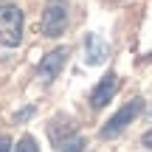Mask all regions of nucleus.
<instances>
[{"mask_svg":"<svg viewBox=\"0 0 152 152\" xmlns=\"http://www.w3.org/2000/svg\"><path fill=\"white\" fill-rule=\"evenodd\" d=\"M144 113V99L141 96H135L132 102H127L121 110H115L113 115H110L107 121L102 124V130H99V135L107 141V138H115V135H121V132L127 130V127L132 124V121L138 118V115Z\"/></svg>","mask_w":152,"mask_h":152,"instance_id":"1","label":"nucleus"},{"mask_svg":"<svg viewBox=\"0 0 152 152\" xmlns=\"http://www.w3.org/2000/svg\"><path fill=\"white\" fill-rule=\"evenodd\" d=\"M23 39V11L11 3H0V45L17 48Z\"/></svg>","mask_w":152,"mask_h":152,"instance_id":"2","label":"nucleus"},{"mask_svg":"<svg viewBox=\"0 0 152 152\" xmlns=\"http://www.w3.org/2000/svg\"><path fill=\"white\" fill-rule=\"evenodd\" d=\"M45 37H62L68 28V3L65 0H51L42 9V20H39Z\"/></svg>","mask_w":152,"mask_h":152,"instance_id":"3","label":"nucleus"},{"mask_svg":"<svg viewBox=\"0 0 152 152\" xmlns=\"http://www.w3.org/2000/svg\"><path fill=\"white\" fill-rule=\"evenodd\" d=\"M115 93H118V76L110 71V73H104L102 79H99V85L90 90V99H87V102H90L93 110H102L104 104H110V99H113Z\"/></svg>","mask_w":152,"mask_h":152,"instance_id":"4","label":"nucleus"},{"mask_svg":"<svg viewBox=\"0 0 152 152\" xmlns=\"http://www.w3.org/2000/svg\"><path fill=\"white\" fill-rule=\"evenodd\" d=\"M65 59H68V48H54L51 54H45L42 62L37 65L39 79H42V82H54L56 76H59L62 65H65Z\"/></svg>","mask_w":152,"mask_h":152,"instance_id":"5","label":"nucleus"},{"mask_svg":"<svg viewBox=\"0 0 152 152\" xmlns=\"http://www.w3.org/2000/svg\"><path fill=\"white\" fill-rule=\"evenodd\" d=\"M107 56H110V45L99 34L87 31L85 34V65H102Z\"/></svg>","mask_w":152,"mask_h":152,"instance_id":"6","label":"nucleus"},{"mask_svg":"<svg viewBox=\"0 0 152 152\" xmlns=\"http://www.w3.org/2000/svg\"><path fill=\"white\" fill-rule=\"evenodd\" d=\"M82 149H85V138L82 135H71L56 147V152H82Z\"/></svg>","mask_w":152,"mask_h":152,"instance_id":"7","label":"nucleus"},{"mask_svg":"<svg viewBox=\"0 0 152 152\" xmlns=\"http://www.w3.org/2000/svg\"><path fill=\"white\" fill-rule=\"evenodd\" d=\"M14 152H39V149H37V141H34L31 135H23L20 141L14 144Z\"/></svg>","mask_w":152,"mask_h":152,"instance_id":"8","label":"nucleus"},{"mask_svg":"<svg viewBox=\"0 0 152 152\" xmlns=\"http://www.w3.org/2000/svg\"><path fill=\"white\" fill-rule=\"evenodd\" d=\"M31 113H34V107H26V110H20V113L14 115V121H17V124H20V121H28V118H31Z\"/></svg>","mask_w":152,"mask_h":152,"instance_id":"9","label":"nucleus"},{"mask_svg":"<svg viewBox=\"0 0 152 152\" xmlns=\"http://www.w3.org/2000/svg\"><path fill=\"white\" fill-rule=\"evenodd\" d=\"M0 152H11V138L9 135H0Z\"/></svg>","mask_w":152,"mask_h":152,"instance_id":"10","label":"nucleus"},{"mask_svg":"<svg viewBox=\"0 0 152 152\" xmlns=\"http://www.w3.org/2000/svg\"><path fill=\"white\" fill-rule=\"evenodd\" d=\"M141 144H144L147 149H152V130H147V132L141 135Z\"/></svg>","mask_w":152,"mask_h":152,"instance_id":"11","label":"nucleus"},{"mask_svg":"<svg viewBox=\"0 0 152 152\" xmlns=\"http://www.w3.org/2000/svg\"><path fill=\"white\" fill-rule=\"evenodd\" d=\"M149 118H152V107H149Z\"/></svg>","mask_w":152,"mask_h":152,"instance_id":"12","label":"nucleus"}]
</instances>
